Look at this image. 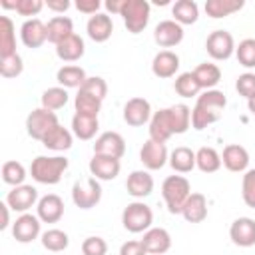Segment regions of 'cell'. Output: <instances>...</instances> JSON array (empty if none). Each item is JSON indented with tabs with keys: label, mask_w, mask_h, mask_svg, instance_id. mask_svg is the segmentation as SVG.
<instances>
[{
	"label": "cell",
	"mask_w": 255,
	"mask_h": 255,
	"mask_svg": "<svg viewBox=\"0 0 255 255\" xmlns=\"http://www.w3.org/2000/svg\"><path fill=\"white\" fill-rule=\"evenodd\" d=\"M247 106H249V112L255 116V98H251V100H247Z\"/></svg>",
	"instance_id": "obj_56"
},
{
	"label": "cell",
	"mask_w": 255,
	"mask_h": 255,
	"mask_svg": "<svg viewBox=\"0 0 255 255\" xmlns=\"http://www.w3.org/2000/svg\"><path fill=\"white\" fill-rule=\"evenodd\" d=\"M201 90V86L197 84L193 72H185L181 74L177 80H175V92L181 96V98H191V96H197V92Z\"/></svg>",
	"instance_id": "obj_40"
},
{
	"label": "cell",
	"mask_w": 255,
	"mask_h": 255,
	"mask_svg": "<svg viewBox=\"0 0 255 255\" xmlns=\"http://www.w3.org/2000/svg\"><path fill=\"white\" fill-rule=\"evenodd\" d=\"M80 92L90 94V96H94V98H98V100H104V98L108 96V84H106L104 78L94 76V78H88V80L84 82V86L80 88Z\"/></svg>",
	"instance_id": "obj_45"
},
{
	"label": "cell",
	"mask_w": 255,
	"mask_h": 255,
	"mask_svg": "<svg viewBox=\"0 0 255 255\" xmlns=\"http://www.w3.org/2000/svg\"><path fill=\"white\" fill-rule=\"evenodd\" d=\"M74 104H76V114H82V116L98 118V114L102 110V100H98L90 94H84V92H78Z\"/></svg>",
	"instance_id": "obj_38"
},
{
	"label": "cell",
	"mask_w": 255,
	"mask_h": 255,
	"mask_svg": "<svg viewBox=\"0 0 255 255\" xmlns=\"http://www.w3.org/2000/svg\"><path fill=\"white\" fill-rule=\"evenodd\" d=\"M139 161L147 169H161L167 161V147L165 143H157L153 139H147L139 149Z\"/></svg>",
	"instance_id": "obj_11"
},
{
	"label": "cell",
	"mask_w": 255,
	"mask_h": 255,
	"mask_svg": "<svg viewBox=\"0 0 255 255\" xmlns=\"http://www.w3.org/2000/svg\"><path fill=\"white\" fill-rule=\"evenodd\" d=\"M8 203H0V229L8 227Z\"/></svg>",
	"instance_id": "obj_54"
},
{
	"label": "cell",
	"mask_w": 255,
	"mask_h": 255,
	"mask_svg": "<svg viewBox=\"0 0 255 255\" xmlns=\"http://www.w3.org/2000/svg\"><path fill=\"white\" fill-rule=\"evenodd\" d=\"M100 124H98V118H92V116H82V114H76L72 118V131L76 137L80 139H92L98 131Z\"/></svg>",
	"instance_id": "obj_29"
},
{
	"label": "cell",
	"mask_w": 255,
	"mask_h": 255,
	"mask_svg": "<svg viewBox=\"0 0 255 255\" xmlns=\"http://www.w3.org/2000/svg\"><path fill=\"white\" fill-rule=\"evenodd\" d=\"M171 12H173V18H175L177 24H193V22H197V16H199V8L193 0L175 2Z\"/></svg>",
	"instance_id": "obj_35"
},
{
	"label": "cell",
	"mask_w": 255,
	"mask_h": 255,
	"mask_svg": "<svg viewBox=\"0 0 255 255\" xmlns=\"http://www.w3.org/2000/svg\"><path fill=\"white\" fill-rule=\"evenodd\" d=\"M124 2H126V0H108V2H106V8H108V12H112V14H122Z\"/></svg>",
	"instance_id": "obj_53"
},
{
	"label": "cell",
	"mask_w": 255,
	"mask_h": 255,
	"mask_svg": "<svg viewBox=\"0 0 255 255\" xmlns=\"http://www.w3.org/2000/svg\"><path fill=\"white\" fill-rule=\"evenodd\" d=\"M72 199L76 203V207L80 209H92L100 203L102 199V187L96 181V177H90L82 183H74L72 187Z\"/></svg>",
	"instance_id": "obj_7"
},
{
	"label": "cell",
	"mask_w": 255,
	"mask_h": 255,
	"mask_svg": "<svg viewBox=\"0 0 255 255\" xmlns=\"http://www.w3.org/2000/svg\"><path fill=\"white\" fill-rule=\"evenodd\" d=\"M128 32L139 34L149 22V4L145 0H126L122 14Z\"/></svg>",
	"instance_id": "obj_4"
},
{
	"label": "cell",
	"mask_w": 255,
	"mask_h": 255,
	"mask_svg": "<svg viewBox=\"0 0 255 255\" xmlns=\"http://www.w3.org/2000/svg\"><path fill=\"white\" fill-rule=\"evenodd\" d=\"M24 177H26V169H24L22 163H18V161H6L2 165V179L8 185L18 187V185H22Z\"/></svg>",
	"instance_id": "obj_41"
},
{
	"label": "cell",
	"mask_w": 255,
	"mask_h": 255,
	"mask_svg": "<svg viewBox=\"0 0 255 255\" xmlns=\"http://www.w3.org/2000/svg\"><path fill=\"white\" fill-rule=\"evenodd\" d=\"M84 50H86L84 48V40L78 34L68 36L64 42H60L56 46V54L64 62H76V60H80L84 56Z\"/></svg>",
	"instance_id": "obj_27"
},
{
	"label": "cell",
	"mask_w": 255,
	"mask_h": 255,
	"mask_svg": "<svg viewBox=\"0 0 255 255\" xmlns=\"http://www.w3.org/2000/svg\"><path fill=\"white\" fill-rule=\"evenodd\" d=\"M221 163L229 169V171H243L245 167H247V163H249V153H247V149L243 147V145H239V143H229V145H225V149H223V155H221Z\"/></svg>",
	"instance_id": "obj_22"
},
{
	"label": "cell",
	"mask_w": 255,
	"mask_h": 255,
	"mask_svg": "<svg viewBox=\"0 0 255 255\" xmlns=\"http://www.w3.org/2000/svg\"><path fill=\"white\" fill-rule=\"evenodd\" d=\"M145 247L141 241H126L120 249V255H145Z\"/></svg>",
	"instance_id": "obj_50"
},
{
	"label": "cell",
	"mask_w": 255,
	"mask_h": 255,
	"mask_svg": "<svg viewBox=\"0 0 255 255\" xmlns=\"http://www.w3.org/2000/svg\"><path fill=\"white\" fill-rule=\"evenodd\" d=\"M235 52H237V60H239L241 66L255 68V40L253 38L241 40L239 46L235 48Z\"/></svg>",
	"instance_id": "obj_43"
},
{
	"label": "cell",
	"mask_w": 255,
	"mask_h": 255,
	"mask_svg": "<svg viewBox=\"0 0 255 255\" xmlns=\"http://www.w3.org/2000/svg\"><path fill=\"white\" fill-rule=\"evenodd\" d=\"M169 110V122H171V129L173 133H185L189 124H191V112L187 106L183 104H177L173 108H167Z\"/></svg>",
	"instance_id": "obj_37"
},
{
	"label": "cell",
	"mask_w": 255,
	"mask_h": 255,
	"mask_svg": "<svg viewBox=\"0 0 255 255\" xmlns=\"http://www.w3.org/2000/svg\"><path fill=\"white\" fill-rule=\"evenodd\" d=\"M68 243H70L68 235L64 231H60V229H50V231H46L42 235V245L48 251H64L68 247Z\"/></svg>",
	"instance_id": "obj_42"
},
{
	"label": "cell",
	"mask_w": 255,
	"mask_h": 255,
	"mask_svg": "<svg viewBox=\"0 0 255 255\" xmlns=\"http://www.w3.org/2000/svg\"><path fill=\"white\" fill-rule=\"evenodd\" d=\"M66 167H68V159L66 157H60V155L44 157V155H40V157H36L32 161L30 171H32V177L38 183L54 185V183H58L62 179V173L66 171Z\"/></svg>",
	"instance_id": "obj_2"
},
{
	"label": "cell",
	"mask_w": 255,
	"mask_h": 255,
	"mask_svg": "<svg viewBox=\"0 0 255 255\" xmlns=\"http://www.w3.org/2000/svg\"><path fill=\"white\" fill-rule=\"evenodd\" d=\"M179 70V56L171 50H161L151 62V72L157 78H171Z\"/></svg>",
	"instance_id": "obj_19"
},
{
	"label": "cell",
	"mask_w": 255,
	"mask_h": 255,
	"mask_svg": "<svg viewBox=\"0 0 255 255\" xmlns=\"http://www.w3.org/2000/svg\"><path fill=\"white\" fill-rule=\"evenodd\" d=\"M64 215V201L56 193H48L38 201V217L44 223H56Z\"/></svg>",
	"instance_id": "obj_17"
},
{
	"label": "cell",
	"mask_w": 255,
	"mask_h": 255,
	"mask_svg": "<svg viewBox=\"0 0 255 255\" xmlns=\"http://www.w3.org/2000/svg\"><path fill=\"white\" fill-rule=\"evenodd\" d=\"M245 6L243 0H207L205 2V12L211 18H223L229 16Z\"/></svg>",
	"instance_id": "obj_30"
},
{
	"label": "cell",
	"mask_w": 255,
	"mask_h": 255,
	"mask_svg": "<svg viewBox=\"0 0 255 255\" xmlns=\"http://www.w3.org/2000/svg\"><path fill=\"white\" fill-rule=\"evenodd\" d=\"M68 104V92L64 88H48L44 94H42V108L54 112V110H60Z\"/></svg>",
	"instance_id": "obj_39"
},
{
	"label": "cell",
	"mask_w": 255,
	"mask_h": 255,
	"mask_svg": "<svg viewBox=\"0 0 255 255\" xmlns=\"http://www.w3.org/2000/svg\"><path fill=\"white\" fill-rule=\"evenodd\" d=\"M56 80L64 86V88H82L84 82L88 80L86 72L80 66H64L58 70Z\"/></svg>",
	"instance_id": "obj_33"
},
{
	"label": "cell",
	"mask_w": 255,
	"mask_h": 255,
	"mask_svg": "<svg viewBox=\"0 0 255 255\" xmlns=\"http://www.w3.org/2000/svg\"><path fill=\"white\" fill-rule=\"evenodd\" d=\"M128 193L133 197H145L153 191V177L147 171H131L126 181Z\"/></svg>",
	"instance_id": "obj_26"
},
{
	"label": "cell",
	"mask_w": 255,
	"mask_h": 255,
	"mask_svg": "<svg viewBox=\"0 0 255 255\" xmlns=\"http://www.w3.org/2000/svg\"><path fill=\"white\" fill-rule=\"evenodd\" d=\"M94 153L98 155H108V157H116L120 159L126 153V141L118 131H106L102 133L96 143H94Z\"/></svg>",
	"instance_id": "obj_10"
},
{
	"label": "cell",
	"mask_w": 255,
	"mask_h": 255,
	"mask_svg": "<svg viewBox=\"0 0 255 255\" xmlns=\"http://www.w3.org/2000/svg\"><path fill=\"white\" fill-rule=\"evenodd\" d=\"M173 135L171 129V122H169V110H159L151 116L149 120V139L157 141V143H165L169 137Z\"/></svg>",
	"instance_id": "obj_16"
},
{
	"label": "cell",
	"mask_w": 255,
	"mask_h": 255,
	"mask_svg": "<svg viewBox=\"0 0 255 255\" xmlns=\"http://www.w3.org/2000/svg\"><path fill=\"white\" fill-rule=\"evenodd\" d=\"M12 54H16L14 24L8 16H0V58H8Z\"/></svg>",
	"instance_id": "obj_28"
},
{
	"label": "cell",
	"mask_w": 255,
	"mask_h": 255,
	"mask_svg": "<svg viewBox=\"0 0 255 255\" xmlns=\"http://www.w3.org/2000/svg\"><path fill=\"white\" fill-rule=\"evenodd\" d=\"M36 199H38L36 187H32V185H18V187H14V189L8 193L6 203H8L14 211H28V209L36 203Z\"/></svg>",
	"instance_id": "obj_20"
},
{
	"label": "cell",
	"mask_w": 255,
	"mask_h": 255,
	"mask_svg": "<svg viewBox=\"0 0 255 255\" xmlns=\"http://www.w3.org/2000/svg\"><path fill=\"white\" fill-rule=\"evenodd\" d=\"M42 143H44L48 149L64 151V149H70V147H72V133H70L66 128L58 126V128H54V129L42 139Z\"/></svg>",
	"instance_id": "obj_34"
},
{
	"label": "cell",
	"mask_w": 255,
	"mask_h": 255,
	"mask_svg": "<svg viewBox=\"0 0 255 255\" xmlns=\"http://www.w3.org/2000/svg\"><path fill=\"white\" fill-rule=\"evenodd\" d=\"M193 76H195V80H197V84H199L201 88L211 90L213 86L219 84V80H221V70H219V66L205 62V64H199V66L193 70Z\"/></svg>",
	"instance_id": "obj_31"
},
{
	"label": "cell",
	"mask_w": 255,
	"mask_h": 255,
	"mask_svg": "<svg viewBox=\"0 0 255 255\" xmlns=\"http://www.w3.org/2000/svg\"><path fill=\"white\" fill-rule=\"evenodd\" d=\"M169 165L179 173H187L197 165L195 163V153L189 147H183V145L175 147L171 151V155H169Z\"/></svg>",
	"instance_id": "obj_32"
},
{
	"label": "cell",
	"mask_w": 255,
	"mask_h": 255,
	"mask_svg": "<svg viewBox=\"0 0 255 255\" xmlns=\"http://www.w3.org/2000/svg\"><path fill=\"white\" fill-rule=\"evenodd\" d=\"M0 6L2 8H6V10H16V2H8V0H0Z\"/></svg>",
	"instance_id": "obj_55"
},
{
	"label": "cell",
	"mask_w": 255,
	"mask_h": 255,
	"mask_svg": "<svg viewBox=\"0 0 255 255\" xmlns=\"http://www.w3.org/2000/svg\"><path fill=\"white\" fill-rule=\"evenodd\" d=\"M22 70H24V64H22V58L18 54H12L8 58H0V76L16 78L22 74Z\"/></svg>",
	"instance_id": "obj_44"
},
{
	"label": "cell",
	"mask_w": 255,
	"mask_h": 255,
	"mask_svg": "<svg viewBox=\"0 0 255 255\" xmlns=\"http://www.w3.org/2000/svg\"><path fill=\"white\" fill-rule=\"evenodd\" d=\"M243 201L247 207L255 209V169H249L245 175H243Z\"/></svg>",
	"instance_id": "obj_46"
},
{
	"label": "cell",
	"mask_w": 255,
	"mask_h": 255,
	"mask_svg": "<svg viewBox=\"0 0 255 255\" xmlns=\"http://www.w3.org/2000/svg\"><path fill=\"white\" fill-rule=\"evenodd\" d=\"M155 4H157V6H165V4H167V0H155Z\"/></svg>",
	"instance_id": "obj_57"
},
{
	"label": "cell",
	"mask_w": 255,
	"mask_h": 255,
	"mask_svg": "<svg viewBox=\"0 0 255 255\" xmlns=\"http://www.w3.org/2000/svg\"><path fill=\"white\" fill-rule=\"evenodd\" d=\"M205 50L213 60H227L235 50L233 36L227 30H215L207 36Z\"/></svg>",
	"instance_id": "obj_8"
},
{
	"label": "cell",
	"mask_w": 255,
	"mask_h": 255,
	"mask_svg": "<svg viewBox=\"0 0 255 255\" xmlns=\"http://www.w3.org/2000/svg\"><path fill=\"white\" fill-rule=\"evenodd\" d=\"M153 40L161 46V48H171L177 46L183 40V28L181 24H177L175 20H163L155 26L153 30Z\"/></svg>",
	"instance_id": "obj_12"
},
{
	"label": "cell",
	"mask_w": 255,
	"mask_h": 255,
	"mask_svg": "<svg viewBox=\"0 0 255 255\" xmlns=\"http://www.w3.org/2000/svg\"><path fill=\"white\" fill-rule=\"evenodd\" d=\"M161 195L167 203L169 213H181L183 203L191 195V185L183 175H169L161 185Z\"/></svg>",
	"instance_id": "obj_3"
},
{
	"label": "cell",
	"mask_w": 255,
	"mask_h": 255,
	"mask_svg": "<svg viewBox=\"0 0 255 255\" xmlns=\"http://www.w3.org/2000/svg\"><path fill=\"white\" fill-rule=\"evenodd\" d=\"M100 6H102L100 0H78L76 2V8L80 12H84V14H98Z\"/></svg>",
	"instance_id": "obj_51"
},
{
	"label": "cell",
	"mask_w": 255,
	"mask_h": 255,
	"mask_svg": "<svg viewBox=\"0 0 255 255\" xmlns=\"http://www.w3.org/2000/svg\"><path fill=\"white\" fill-rule=\"evenodd\" d=\"M46 32H48V42L58 46L60 42H64L68 36L74 34V22L66 16H56L46 24Z\"/></svg>",
	"instance_id": "obj_25"
},
{
	"label": "cell",
	"mask_w": 255,
	"mask_h": 255,
	"mask_svg": "<svg viewBox=\"0 0 255 255\" xmlns=\"http://www.w3.org/2000/svg\"><path fill=\"white\" fill-rule=\"evenodd\" d=\"M227 106V98L219 90H207L203 96L197 98L195 108L191 110V126L195 129H203L209 124L217 122Z\"/></svg>",
	"instance_id": "obj_1"
},
{
	"label": "cell",
	"mask_w": 255,
	"mask_h": 255,
	"mask_svg": "<svg viewBox=\"0 0 255 255\" xmlns=\"http://www.w3.org/2000/svg\"><path fill=\"white\" fill-rule=\"evenodd\" d=\"M38 233H40V221L38 217L28 215V213L20 215L12 227V235L18 243H30L38 237Z\"/></svg>",
	"instance_id": "obj_18"
},
{
	"label": "cell",
	"mask_w": 255,
	"mask_h": 255,
	"mask_svg": "<svg viewBox=\"0 0 255 255\" xmlns=\"http://www.w3.org/2000/svg\"><path fill=\"white\" fill-rule=\"evenodd\" d=\"M58 116L46 108H38L34 112H30V116L26 118V129H28V135L42 141L54 128H58Z\"/></svg>",
	"instance_id": "obj_5"
},
{
	"label": "cell",
	"mask_w": 255,
	"mask_h": 255,
	"mask_svg": "<svg viewBox=\"0 0 255 255\" xmlns=\"http://www.w3.org/2000/svg\"><path fill=\"white\" fill-rule=\"evenodd\" d=\"M141 243H143V247H145V251L149 255H161L171 247V237H169V233L165 229L153 227V229L145 231Z\"/></svg>",
	"instance_id": "obj_21"
},
{
	"label": "cell",
	"mask_w": 255,
	"mask_h": 255,
	"mask_svg": "<svg viewBox=\"0 0 255 255\" xmlns=\"http://www.w3.org/2000/svg\"><path fill=\"white\" fill-rule=\"evenodd\" d=\"M48 8L54 12H66L70 8V2L68 0H48Z\"/></svg>",
	"instance_id": "obj_52"
},
{
	"label": "cell",
	"mask_w": 255,
	"mask_h": 255,
	"mask_svg": "<svg viewBox=\"0 0 255 255\" xmlns=\"http://www.w3.org/2000/svg\"><path fill=\"white\" fill-rule=\"evenodd\" d=\"M90 171H92V175H94L96 179L112 181V179H116L118 173H120V159L94 153V157L90 159Z\"/></svg>",
	"instance_id": "obj_15"
},
{
	"label": "cell",
	"mask_w": 255,
	"mask_h": 255,
	"mask_svg": "<svg viewBox=\"0 0 255 255\" xmlns=\"http://www.w3.org/2000/svg\"><path fill=\"white\" fill-rule=\"evenodd\" d=\"M181 215L185 217V221L189 223H201L207 217V199L203 193H191L187 197V201L183 203Z\"/></svg>",
	"instance_id": "obj_23"
},
{
	"label": "cell",
	"mask_w": 255,
	"mask_h": 255,
	"mask_svg": "<svg viewBox=\"0 0 255 255\" xmlns=\"http://www.w3.org/2000/svg\"><path fill=\"white\" fill-rule=\"evenodd\" d=\"M86 30L94 42H106L114 32V22L108 14H94L90 16Z\"/></svg>",
	"instance_id": "obj_24"
},
{
	"label": "cell",
	"mask_w": 255,
	"mask_h": 255,
	"mask_svg": "<svg viewBox=\"0 0 255 255\" xmlns=\"http://www.w3.org/2000/svg\"><path fill=\"white\" fill-rule=\"evenodd\" d=\"M20 36H22V42H24L26 48H40L48 40L46 24L40 18H30L22 24Z\"/></svg>",
	"instance_id": "obj_14"
},
{
	"label": "cell",
	"mask_w": 255,
	"mask_h": 255,
	"mask_svg": "<svg viewBox=\"0 0 255 255\" xmlns=\"http://www.w3.org/2000/svg\"><path fill=\"white\" fill-rule=\"evenodd\" d=\"M124 120L131 128H139L151 120V106L145 98H131L124 106Z\"/></svg>",
	"instance_id": "obj_9"
},
{
	"label": "cell",
	"mask_w": 255,
	"mask_h": 255,
	"mask_svg": "<svg viewBox=\"0 0 255 255\" xmlns=\"http://www.w3.org/2000/svg\"><path fill=\"white\" fill-rule=\"evenodd\" d=\"M82 253L84 255H106L108 253V243L102 237H88L82 243Z\"/></svg>",
	"instance_id": "obj_48"
},
{
	"label": "cell",
	"mask_w": 255,
	"mask_h": 255,
	"mask_svg": "<svg viewBox=\"0 0 255 255\" xmlns=\"http://www.w3.org/2000/svg\"><path fill=\"white\" fill-rule=\"evenodd\" d=\"M229 237L239 247H253L255 245V221L249 217H239L229 227Z\"/></svg>",
	"instance_id": "obj_13"
},
{
	"label": "cell",
	"mask_w": 255,
	"mask_h": 255,
	"mask_svg": "<svg viewBox=\"0 0 255 255\" xmlns=\"http://www.w3.org/2000/svg\"><path fill=\"white\" fill-rule=\"evenodd\" d=\"M195 163L203 173H213L221 167V155L213 147H199L195 153Z\"/></svg>",
	"instance_id": "obj_36"
},
{
	"label": "cell",
	"mask_w": 255,
	"mask_h": 255,
	"mask_svg": "<svg viewBox=\"0 0 255 255\" xmlns=\"http://www.w3.org/2000/svg\"><path fill=\"white\" fill-rule=\"evenodd\" d=\"M235 88H237L239 96H243V98H247V100L255 98V74H251V72L241 74V76L237 78Z\"/></svg>",
	"instance_id": "obj_47"
},
{
	"label": "cell",
	"mask_w": 255,
	"mask_h": 255,
	"mask_svg": "<svg viewBox=\"0 0 255 255\" xmlns=\"http://www.w3.org/2000/svg\"><path fill=\"white\" fill-rule=\"evenodd\" d=\"M44 8L42 0H16V12L20 16H36Z\"/></svg>",
	"instance_id": "obj_49"
},
{
	"label": "cell",
	"mask_w": 255,
	"mask_h": 255,
	"mask_svg": "<svg viewBox=\"0 0 255 255\" xmlns=\"http://www.w3.org/2000/svg\"><path fill=\"white\" fill-rule=\"evenodd\" d=\"M153 221V213L145 203H129L122 213V223L129 233H141L147 231Z\"/></svg>",
	"instance_id": "obj_6"
}]
</instances>
